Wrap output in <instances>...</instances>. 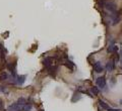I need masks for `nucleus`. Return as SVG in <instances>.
I'll return each instance as SVG.
<instances>
[{
	"instance_id": "1",
	"label": "nucleus",
	"mask_w": 122,
	"mask_h": 111,
	"mask_svg": "<svg viewBox=\"0 0 122 111\" xmlns=\"http://www.w3.org/2000/svg\"><path fill=\"white\" fill-rule=\"evenodd\" d=\"M104 7L110 13H114V12H116V10H117V6L114 2H106V3H104Z\"/></svg>"
},
{
	"instance_id": "2",
	"label": "nucleus",
	"mask_w": 122,
	"mask_h": 111,
	"mask_svg": "<svg viewBox=\"0 0 122 111\" xmlns=\"http://www.w3.org/2000/svg\"><path fill=\"white\" fill-rule=\"evenodd\" d=\"M12 82L16 85H22L25 82V75H17L15 78H12Z\"/></svg>"
},
{
	"instance_id": "3",
	"label": "nucleus",
	"mask_w": 122,
	"mask_h": 111,
	"mask_svg": "<svg viewBox=\"0 0 122 111\" xmlns=\"http://www.w3.org/2000/svg\"><path fill=\"white\" fill-rule=\"evenodd\" d=\"M110 19H111L112 25H116L118 22L120 21V14H118L116 12L111 13V14H110Z\"/></svg>"
},
{
	"instance_id": "4",
	"label": "nucleus",
	"mask_w": 122,
	"mask_h": 111,
	"mask_svg": "<svg viewBox=\"0 0 122 111\" xmlns=\"http://www.w3.org/2000/svg\"><path fill=\"white\" fill-rule=\"evenodd\" d=\"M7 111H22V106H20L17 102H15L8 106Z\"/></svg>"
},
{
	"instance_id": "5",
	"label": "nucleus",
	"mask_w": 122,
	"mask_h": 111,
	"mask_svg": "<svg viewBox=\"0 0 122 111\" xmlns=\"http://www.w3.org/2000/svg\"><path fill=\"white\" fill-rule=\"evenodd\" d=\"M96 84L99 88H101V89H104L106 87V79L104 77H99L97 78L96 80Z\"/></svg>"
},
{
	"instance_id": "6",
	"label": "nucleus",
	"mask_w": 122,
	"mask_h": 111,
	"mask_svg": "<svg viewBox=\"0 0 122 111\" xmlns=\"http://www.w3.org/2000/svg\"><path fill=\"white\" fill-rule=\"evenodd\" d=\"M43 64L47 69H50L53 66V58H51V57H46L43 61Z\"/></svg>"
},
{
	"instance_id": "7",
	"label": "nucleus",
	"mask_w": 122,
	"mask_h": 111,
	"mask_svg": "<svg viewBox=\"0 0 122 111\" xmlns=\"http://www.w3.org/2000/svg\"><path fill=\"white\" fill-rule=\"evenodd\" d=\"M114 69H115V62H114V60L108 61V63L106 65V70L108 72H112Z\"/></svg>"
},
{
	"instance_id": "8",
	"label": "nucleus",
	"mask_w": 122,
	"mask_h": 111,
	"mask_svg": "<svg viewBox=\"0 0 122 111\" xmlns=\"http://www.w3.org/2000/svg\"><path fill=\"white\" fill-rule=\"evenodd\" d=\"M94 70L96 71L97 73H102L103 70H104V68H103L102 64L100 62H97V63L94 64Z\"/></svg>"
},
{
	"instance_id": "9",
	"label": "nucleus",
	"mask_w": 122,
	"mask_h": 111,
	"mask_svg": "<svg viewBox=\"0 0 122 111\" xmlns=\"http://www.w3.org/2000/svg\"><path fill=\"white\" fill-rule=\"evenodd\" d=\"M117 51H118V48L116 47V45H114V44L109 45V48H108L109 53H117Z\"/></svg>"
},
{
	"instance_id": "10",
	"label": "nucleus",
	"mask_w": 122,
	"mask_h": 111,
	"mask_svg": "<svg viewBox=\"0 0 122 111\" xmlns=\"http://www.w3.org/2000/svg\"><path fill=\"white\" fill-rule=\"evenodd\" d=\"M99 104H100V106L102 107L103 109H105V110H108L110 108L109 105L107 104V103H105L104 101H102V100H99Z\"/></svg>"
},
{
	"instance_id": "11",
	"label": "nucleus",
	"mask_w": 122,
	"mask_h": 111,
	"mask_svg": "<svg viewBox=\"0 0 122 111\" xmlns=\"http://www.w3.org/2000/svg\"><path fill=\"white\" fill-rule=\"evenodd\" d=\"M81 94L78 93V92H75V93L73 94V97H72V99H71V101L72 102H75L76 100H79V99H81Z\"/></svg>"
},
{
	"instance_id": "12",
	"label": "nucleus",
	"mask_w": 122,
	"mask_h": 111,
	"mask_svg": "<svg viewBox=\"0 0 122 111\" xmlns=\"http://www.w3.org/2000/svg\"><path fill=\"white\" fill-rule=\"evenodd\" d=\"M17 103H18V104H20V106L24 107V106H25V105L28 102H26V99H25V98L21 97V98H20V99H18V100H17Z\"/></svg>"
},
{
	"instance_id": "13",
	"label": "nucleus",
	"mask_w": 122,
	"mask_h": 111,
	"mask_svg": "<svg viewBox=\"0 0 122 111\" xmlns=\"http://www.w3.org/2000/svg\"><path fill=\"white\" fill-rule=\"evenodd\" d=\"M99 92H100V90L98 89V87H92L91 88V93L94 95V96H96V95L99 94Z\"/></svg>"
},
{
	"instance_id": "14",
	"label": "nucleus",
	"mask_w": 122,
	"mask_h": 111,
	"mask_svg": "<svg viewBox=\"0 0 122 111\" xmlns=\"http://www.w3.org/2000/svg\"><path fill=\"white\" fill-rule=\"evenodd\" d=\"M33 108V106L32 104H29V103H26V104L22 107V111H30Z\"/></svg>"
},
{
	"instance_id": "15",
	"label": "nucleus",
	"mask_w": 122,
	"mask_h": 111,
	"mask_svg": "<svg viewBox=\"0 0 122 111\" xmlns=\"http://www.w3.org/2000/svg\"><path fill=\"white\" fill-rule=\"evenodd\" d=\"M7 79H8V75H7V73L2 72L1 74H0V80L4 81V80H7Z\"/></svg>"
},
{
	"instance_id": "16",
	"label": "nucleus",
	"mask_w": 122,
	"mask_h": 111,
	"mask_svg": "<svg viewBox=\"0 0 122 111\" xmlns=\"http://www.w3.org/2000/svg\"><path fill=\"white\" fill-rule=\"evenodd\" d=\"M64 65H65V66H66L68 69H70V70H72V69L74 68V65H73V63L70 62V61H67V62H66L65 64H64Z\"/></svg>"
},
{
	"instance_id": "17",
	"label": "nucleus",
	"mask_w": 122,
	"mask_h": 111,
	"mask_svg": "<svg viewBox=\"0 0 122 111\" xmlns=\"http://www.w3.org/2000/svg\"><path fill=\"white\" fill-rule=\"evenodd\" d=\"M0 91L2 92V93H8V90L6 89V87H4V86H0Z\"/></svg>"
},
{
	"instance_id": "18",
	"label": "nucleus",
	"mask_w": 122,
	"mask_h": 111,
	"mask_svg": "<svg viewBox=\"0 0 122 111\" xmlns=\"http://www.w3.org/2000/svg\"><path fill=\"white\" fill-rule=\"evenodd\" d=\"M3 110V103H2V100L0 99V111Z\"/></svg>"
},
{
	"instance_id": "19",
	"label": "nucleus",
	"mask_w": 122,
	"mask_h": 111,
	"mask_svg": "<svg viewBox=\"0 0 122 111\" xmlns=\"http://www.w3.org/2000/svg\"><path fill=\"white\" fill-rule=\"evenodd\" d=\"M108 111H121V109H113V108H109Z\"/></svg>"
},
{
	"instance_id": "20",
	"label": "nucleus",
	"mask_w": 122,
	"mask_h": 111,
	"mask_svg": "<svg viewBox=\"0 0 122 111\" xmlns=\"http://www.w3.org/2000/svg\"><path fill=\"white\" fill-rule=\"evenodd\" d=\"M0 51H3V48H2V44L0 43Z\"/></svg>"
},
{
	"instance_id": "21",
	"label": "nucleus",
	"mask_w": 122,
	"mask_h": 111,
	"mask_svg": "<svg viewBox=\"0 0 122 111\" xmlns=\"http://www.w3.org/2000/svg\"><path fill=\"white\" fill-rule=\"evenodd\" d=\"M120 104H122V99H121V100H120Z\"/></svg>"
}]
</instances>
